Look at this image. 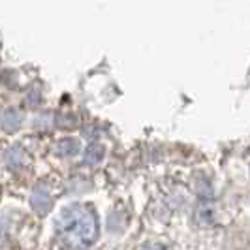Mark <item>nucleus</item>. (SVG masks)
<instances>
[{"label": "nucleus", "mask_w": 250, "mask_h": 250, "mask_svg": "<svg viewBox=\"0 0 250 250\" xmlns=\"http://www.w3.org/2000/svg\"><path fill=\"white\" fill-rule=\"evenodd\" d=\"M57 229L68 245L85 247L98 237V220L92 209L85 205H70L57 216Z\"/></svg>", "instance_id": "1"}, {"label": "nucleus", "mask_w": 250, "mask_h": 250, "mask_svg": "<svg viewBox=\"0 0 250 250\" xmlns=\"http://www.w3.org/2000/svg\"><path fill=\"white\" fill-rule=\"evenodd\" d=\"M10 156H12V160H8V164H10V166H13V162H15V166H21V164L26 160L25 152L19 149V147H15V149H10V152L6 154V158H10Z\"/></svg>", "instance_id": "6"}, {"label": "nucleus", "mask_w": 250, "mask_h": 250, "mask_svg": "<svg viewBox=\"0 0 250 250\" xmlns=\"http://www.w3.org/2000/svg\"><path fill=\"white\" fill-rule=\"evenodd\" d=\"M21 123V119H19V113L15 111V109H6L4 111V119H2V128L6 130V132H10V130H15L17 126Z\"/></svg>", "instance_id": "2"}, {"label": "nucleus", "mask_w": 250, "mask_h": 250, "mask_svg": "<svg viewBox=\"0 0 250 250\" xmlns=\"http://www.w3.org/2000/svg\"><path fill=\"white\" fill-rule=\"evenodd\" d=\"M77 141L74 139H62V141H59V145H57V152L61 154V156H70V154H75L77 152Z\"/></svg>", "instance_id": "3"}, {"label": "nucleus", "mask_w": 250, "mask_h": 250, "mask_svg": "<svg viewBox=\"0 0 250 250\" xmlns=\"http://www.w3.org/2000/svg\"><path fill=\"white\" fill-rule=\"evenodd\" d=\"M141 250H167V249L162 247V245H147V247H143Z\"/></svg>", "instance_id": "7"}, {"label": "nucleus", "mask_w": 250, "mask_h": 250, "mask_svg": "<svg viewBox=\"0 0 250 250\" xmlns=\"http://www.w3.org/2000/svg\"><path fill=\"white\" fill-rule=\"evenodd\" d=\"M198 220H200V224H203V226H207L211 220H213V207H211L209 203H201L200 205Z\"/></svg>", "instance_id": "5"}, {"label": "nucleus", "mask_w": 250, "mask_h": 250, "mask_svg": "<svg viewBox=\"0 0 250 250\" xmlns=\"http://www.w3.org/2000/svg\"><path fill=\"white\" fill-rule=\"evenodd\" d=\"M104 158V147L102 145H90L85 154V162L88 164H98Z\"/></svg>", "instance_id": "4"}]
</instances>
